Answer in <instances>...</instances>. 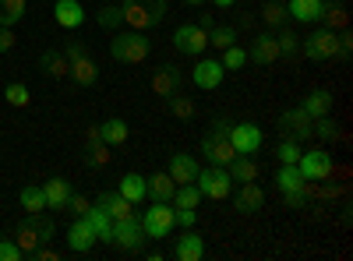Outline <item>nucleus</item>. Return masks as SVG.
Segmentation results:
<instances>
[{"label":"nucleus","mask_w":353,"mask_h":261,"mask_svg":"<svg viewBox=\"0 0 353 261\" xmlns=\"http://www.w3.org/2000/svg\"><path fill=\"white\" fill-rule=\"evenodd\" d=\"M149 50H152V43H149V36L145 32H121L113 43H110V53H113V61L117 64H141L145 56H149Z\"/></svg>","instance_id":"nucleus-1"},{"label":"nucleus","mask_w":353,"mask_h":261,"mask_svg":"<svg viewBox=\"0 0 353 261\" xmlns=\"http://www.w3.org/2000/svg\"><path fill=\"white\" fill-rule=\"evenodd\" d=\"M194 187L201 191V198L223 201V198H230V194H233V177L226 173V166H209V169H201V166H198Z\"/></svg>","instance_id":"nucleus-2"},{"label":"nucleus","mask_w":353,"mask_h":261,"mask_svg":"<svg viewBox=\"0 0 353 261\" xmlns=\"http://www.w3.org/2000/svg\"><path fill=\"white\" fill-rule=\"evenodd\" d=\"M301 50L307 61H336L339 56V32L332 28H318L307 39H301Z\"/></svg>","instance_id":"nucleus-3"},{"label":"nucleus","mask_w":353,"mask_h":261,"mask_svg":"<svg viewBox=\"0 0 353 261\" xmlns=\"http://www.w3.org/2000/svg\"><path fill=\"white\" fill-rule=\"evenodd\" d=\"M53 240V222L50 219H28V222H21L18 226V233H14V244L21 247V254L28 258V254H32L39 244H50Z\"/></svg>","instance_id":"nucleus-4"},{"label":"nucleus","mask_w":353,"mask_h":261,"mask_svg":"<svg viewBox=\"0 0 353 261\" xmlns=\"http://www.w3.org/2000/svg\"><path fill=\"white\" fill-rule=\"evenodd\" d=\"M173 50L176 53H188V56H201L209 50V28H201L198 21H188L173 32Z\"/></svg>","instance_id":"nucleus-5"},{"label":"nucleus","mask_w":353,"mask_h":261,"mask_svg":"<svg viewBox=\"0 0 353 261\" xmlns=\"http://www.w3.org/2000/svg\"><path fill=\"white\" fill-rule=\"evenodd\" d=\"M138 222H141V229H145V237H149V240H163V237H170V229L176 226V222H173L170 201H156V205L145 212Z\"/></svg>","instance_id":"nucleus-6"},{"label":"nucleus","mask_w":353,"mask_h":261,"mask_svg":"<svg viewBox=\"0 0 353 261\" xmlns=\"http://www.w3.org/2000/svg\"><path fill=\"white\" fill-rule=\"evenodd\" d=\"M145 240H149V237H145V229H141L138 216H134V219H124V222H113L110 244H117L121 251H141Z\"/></svg>","instance_id":"nucleus-7"},{"label":"nucleus","mask_w":353,"mask_h":261,"mask_svg":"<svg viewBox=\"0 0 353 261\" xmlns=\"http://www.w3.org/2000/svg\"><path fill=\"white\" fill-rule=\"evenodd\" d=\"M201 156L209 159L212 166H230L233 159H237V149L230 145V138H226V134L209 131V134L201 138Z\"/></svg>","instance_id":"nucleus-8"},{"label":"nucleus","mask_w":353,"mask_h":261,"mask_svg":"<svg viewBox=\"0 0 353 261\" xmlns=\"http://www.w3.org/2000/svg\"><path fill=\"white\" fill-rule=\"evenodd\" d=\"M279 127L293 141H307L311 138V127H314V117H311L304 106H293V109H286L283 117H279Z\"/></svg>","instance_id":"nucleus-9"},{"label":"nucleus","mask_w":353,"mask_h":261,"mask_svg":"<svg viewBox=\"0 0 353 261\" xmlns=\"http://www.w3.org/2000/svg\"><path fill=\"white\" fill-rule=\"evenodd\" d=\"M297 169L304 173V180H329L332 177V156L329 152H321V149H314V152H301V159H297Z\"/></svg>","instance_id":"nucleus-10"},{"label":"nucleus","mask_w":353,"mask_h":261,"mask_svg":"<svg viewBox=\"0 0 353 261\" xmlns=\"http://www.w3.org/2000/svg\"><path fill=\"white\" fill-rule=\"evenodd\" d=\"M248 61L254 67H269L279 61V43H276V32H258L248 46Z\"/></svg>","instance_id":"nucleus-11"},{"label":"nucleus","mask_w":353,"mask_h":261,"mask_svg":"<svg viewBox=\"0 0 353 261\" xmlns=\"http://www.w3.org/2000/svg\"><path fill=\"white\" fill-rule=\"evenodd\" d=\"M230 145L237 149V156H254L261 149V131L254 124H230Z\"/></svg>","instance_id":"nucleus-12"},{"label":"nucleus","mask_w":353,"mask_h":261,"mask_svg":"<svg viewBox=\"0 0 353 261\" xmlns=\"http://www.w3.org/2000/svg\"><path fill=\"white\" fill-rule=\"evenodd\" d=\"M223 78H226V67H223L219 61H198V64L191 67V81L198 85L201 92H212V89H219Z\"/></svg>","instance_id":"nucleus-13"},{"label":"nucleus","mask_w":353,"mask_h":261,"mask_svg":"<svg viewBox=\"0 0 353 261\" xmlns=\"http://www.w3.org/2000/svg\"><path fill=\"white\" fill-rule=\"evenodd\" d=\"M166 173L173 177L176 187H181V184H194V177H198V159H194L191 152H173Z\"/></svg>","instance_id":"nucleus-14"},{"label":"nucleus","mask_w":353,"mask_h":261,"mask_svg":"<svg viewBox=\"0 0 353 261\" xmlns=\"http://www.w3.org/2000/svg\"><path fill=\"white\" fill-rule=\"evenodd\" d=\"M92 244H96V229L88 226L85 216H78V219L71 222V229H68V247H71L74 254H85V251H92Z\"/></svg>","instance_id":"nucleus-15"},{"label":"nucleus","mask_w":353,"mask_h":261,"mask_svg":"<svg viewBox=\"0 0 353 261\" xmlns=\"http://www.w3.org/2000/svg\"><path fill=\"white\" fill-rule=\"evenodd\" d=\"M181 85H184V71L176 67V64H163V67L152 74V92L163 96V99H166L170 92H176Z\"/></svg>","instance_id":"nucleus-16"},{"label":"nucleus","mask_w":353,"mask_h":261,"mask_svg":"<svg viewBox=\"0 0 353 261\" xmlns=\"http://www.w3.org/2000/svg\"><path fill=\"white\" fill-rule=\"evenodd\" d=\"M173 258H176V261H201V258H205V237L194 233V226L188 229L184 237H176V244H173Z\"/></svg>","instance_id":"nucleus-17"},{"label":"nucleus","mask_w":353,"mask_h":261,"mask_svg":"<svg viewBox=\"0 0 353 261\" xmlns=\"http://www.w3.org/2000/svg\"><path fill=\"white\" fill-rule=\"evenodd\" d=\"M71 184L64 180V177H53V180H46L43 184V198H46V209H53V212H61V209H68V201H71Z\"/></svg>","instance_id":"nucleus-18"},{"label":"nucleus","mask_w":353,"mask_h":261,"mask_svg":"<svg viewBox=\"0 0 353 261\" xmlns=\"http://www.w3.org/2000/svg\"><path fill=\"white\" fill-rule=\"evenodd\" d=\"M99 201L106 205V212H110V219H113V222L134 219V201H128L121 191H103V194H99Z\"/></svg>","instance_id":"nucleus-19"},{"label":"nucleus","mask_w":353,"mask_h":261,"mask_svg":"<svg viewBox=\"0 0 353 261\" xmlns=\"http://www.w3.org/2000/svg\"><path fill=\"white\" fill-rule=\"evenodd\" d=\"M124 25H131L134 32H149V28H156V18L149 8H141L138 0H124Z\"/></svg>","instance_id":"nucleus-20"},{"label":"nucleus","mask_w":353,"mask_h":261,"mask_svg":"<svg viewBox=\"0 0 353 261\" xmlns=\"http://www.w3.org/2000/svg\"><path fill=\"white\" fill-rule=\"evenodd\" d=\"M53 18L61 28H78L85 21V8L78 4V0H57L53 4Z\"/></svg>","instance_id":"nucleus-21"},{"label":"nucleus","mask_w":353,"mask_h":261,"mask_svg":"<svg viewBox=\"0 0 353 261\" xmlns=\"http://www.w3.org/2000/svg\"><path fill=\"white\" fill-rule=\"evenodd\" d=\"M85 219H88V226L96 229V240H106V244H110V233H113V219H110V212H106V205H103V201H96V205H88Z\"/></svg>","instance_id":"nucleus-22"},{"label":"nucleus","mask_w":353,"mask_h":261,"mask_svg":"<svg viewBox=\"0 0 353 261\" xmlns=\"http://www.w3.org/2000/svg\"><path fill=\"white\" fill-rule=\"evenodd\" d=\"M71 81H78L81 85V89H88V85H96V78H99V67H96V61H92V56H74V61H71V74H68Z\"/></svg>","instance_id":"nucleus-23"},{"label":"nucleus","mask_w":353,"mask_h":261,"mask_svg":"<svg viewBox=\"0 0 353 261\" xmlns=\"http://www.w3.org/2000/svg\"><path fill=\"white\" fill-rule=\"evenodd\" d=\"M321 0H290L286 4V11H290V18L293 21H304V25H314L318 18H321Z\"/></svg>","instance_id":"nucleus-24"},{"label":"nucleus","mask_w":353,"mask_h":261,"mask_svg":"<svg viewBox=\"0 0 353 261\" xmlns=\"http://www.w3.org/2000/svg\"><path fill=\"white\" fill-rule=\"evenodd\" d=\"M301 106L311 113L314 121H318V117H329V113H332V92H329V89H311Z\"/></svg>","instance_id":"nucleus-25"},{"label":"nucleus","mask_w":353,"mask_h":261,"mask_svg":"<svg viewBox=\"0 0 353 261\" xmlns=\"http://www.w3.org/2000/svg\"><path fill=\"white\" fill-rule=\"evenodd\" d=\"M261 205H265V191H261L254 180L241 184V194H237V209H241L244 216H251V212H258Z\"/></svg>","instance_id":"nucleus-26"},{"label":"nucleus","mask_w":353,"mask_h":261,"mask_svg":"<svg viewBox=\"0 0 353 261\" xmlns=\"http://www.w3.org/2000/svg\"><path fill=\"white\" fill-rule=\"evenodd\" d=\"M258 18L265 21V28H269V32H276V28H283V25L290 21V11H286V4H279V0H269V4H261Z\"/></svg>","instance_id":"nucleus-27"},{"label":"nucleus","mask_w":353,"mask_h":261,"mask_svg":"<svg viewBox=\"0 0 353 261\" xmlns=\"http://www.w3.org/2000/svg\"><path fill=\"white\" fill-rule=\"evenodd\" d=\"M117 191H121L128 201H134V205H138L141 198H149V184H145L141 173H124V177H121V187H117Z\"/></svg>","instance_id":"nucleus-28"},{"label":"nucleus","mask_w":353,"mask_h":261,"mask_svg":"<svg viewBox=\"0 0 353 261\" xmlns=\"http://www.w3.org/2000/svg\"><path fill=\"white\" fill-rule=\"evenodd\" d=\"M39 64H43V71H46L50 78H68V74H71V61L64 56V50H46Z\"/></svg>","instance_id":"nucleus-29"},{"label":"nucleus","mask_w":353,"mask_h":261,"mask_svg":"<svg viewBox=\"0 0 353 261\" xmlns=\"http://www.w3.org/2000/svg\"><path fill=\"white\" fill-rule=\"evenodd\" d=\"M166 109L173 113V117H176V121H191V117H194V113H198V106H194V99H191V96H184L181 89H176V92H170V96H166Z\"/></svg>","instance_id":"nucleus-30"},{"label":"nucleus","mask_w":353,"mask_h":261,"mask_svg":"<svg viewBox=\"0 0 353 261\" xmlns=\"http://www.w3.org/2000/svg\"><path fill=\"white\" fill-rule=\"evenodd\" d=\"M145 184H149V198H152V201H173L176 184H173L170 173H156V177H145Z\"/></svg>","instance_id":"nucleus-31"},{"label":"nucleus","mask_w":353,"mask_h":261,"mask_svg":"<svg viewBox=\"0 0 353 261\" xmlns=\"http://www.w3.org/2000/svg\"><path fill=\"white\" fill-rule=\"evenodd\" d=\"M226 173H230V177L233 180H241V184H248V180H258V163L251 159V156H237V159H233L230 166H226Z\"/></svg>","instance_id":"nucleus-32"},{"label":"nucleus","mask_w":353,"mask_h":261,"mask_svg":"<svg viewBox=\"0 0 353 261\" xmlns=\"http://www.w3.org/2000/svg\"><path fill=\"white\" fill-rule=\"evenodd\" d=\"M276 187H279L283 194L304 191V173H301L297 166H279V173H276Z\"/></svg>","instance_id":"nucleus-33"},{"label":"nucleus","mask_w":353,"mask_h":261,"mask_svg":"<svg viewBox=\"0 0 353 261\" xmlns=\"http://www.w3.org/2000/svg\"><path fill=\"white\" fill-rule=\"evenodd\" d=\"M318 21H325V28H332V32H343V28H350V14H346V8L339 4H325L321 8V18Z\"/></svg>","instance_id":"nucleus-34"},{"label":"nucleus","mask_w":353,"mask_h":261,"mask_svg":"<svg viewBox=\"0 0 353 261\" xmlns=\"http://www.w3.org/2000/svg\"><path fill=\"white\" fill-rule=\"evenodd\" d=\"M18 201H21V209H25L28 216H43V209H46V198H43V187H36V184H28V187H21Z\"/></svg>","instance_id":"nucleus-35"},{"label":"nucleus","mask_w":353,"mask_h":261,"mask_svg":"<svg viewBox=\"0 0 353 261\" xmlns=\"http://www.w3.org/2000/svg\"><path fill=\"white\" fill-rule=\"evenodd\" d=\"M99 127H103V141H106V145H124L128 134H131V131H128V121H121V117H110V121L99 124Z\"/></svg>","instance_id":"nucleus-36"},{"label":"nucleus","mask_w":353,"mask_h":261,"mask_svg":"<svg viewBox=\"0 0 353 261\" xmlns=\"http://www.w3.org/2000/svg\"><path fill=\"white\" fill-rule=\"evenodd\" d=\"M198 201H201V191H198L194 184H181V187L173 191L170 205H173V209H198Z\"/></svg>","instance_id":"nucleus-37"},{"label":"nucleus","mask_w":353,"mask_h":261,"mask_svg":"<svg viewBox=\"0 0 353 261\" xmlns=\"http://www.w3.org/2000/svg\"><path fill=\"white\" fill-rule=\"evenodd\" d=\"M233 43H237V28H233V25H212L209 28V46H216L219 53L226 46H233Z\"/></svg>","instance_id":"nucleus-38"},{"label":"nucleus","mask_w":353,"mask_h":261,"mask_svg":"<svg viewBox=\"0 0 353 261\" xmlns=\"http://www.w3.org/2000/svg\"><path fill=\"white\" fill-rule=\"evenodd\" d=\"M276 43H279V56H297L301 53V36L293 28H276Z\"/></svg>","instance_id":"nucleus-39"},{"label":"nucleus","mask_w":353,"mask_h":261,"mask_svg":"<svg viewBox=\"0 0 353 261\" xmlns=\"http://www.w3.org/2000/svg\"><path fill=\"white\" fill-rule=\"evenodd\" d=\"M21 18H25V0H0V25L11 28Z\"/></svg>","instance_id":"nucleus-40"},{"label":"nucleus","mask_w":353,"mask_h":261,"mask_svg":"<svg viewBox=\"0 0 353 261\" xmlns=\"http://www.w3.org/2000/svg\"><path fill=\"white\" fill-rule=\"evenodd\" d=\"M301 141H293V138H286V141H279L276 145V159L283 163V166H297V159H301Z\"/></svg>","instance_id":"nucleus-41"},{"label":"nucleus","mask_w":353,"mask_h":261,"mask_svg":"<svg viewBox=\"0 0 353 261\" xmlns=\"http://www.w3.org/2000/svg\"><path fill=\"white\" fill-rule=\"evenodd\" d=\"M96 25L103 28H117V25H124V8L121 4H103L99 14H96Z\"/></svg>","instance_id":"nucleus-42"},{"label":"nucleus","mask_w":353,"mask_h":261,"mask_svg":"<svg viewBox=\"0 0 353 261\" xmlns=\"http://www.w3.org/2000/svg\"><path fill=\"white\" fill-rule=\"evenodd\" d=\"M219 64H223L226 71H241V67L248 64V50H244V46H237V43H233V46H226Z\"/></svg>","instance_id":"nucleus-43"},{"label":"nucleus","mask_w":353,"mask_h":261,"mask_svg":"<svg viewBox=\"0 0 353 261\" xmlns=\"http://www.w3.org/2000/svg\"><path fill=\"white\" fill-rule=\"evenodd\" d=\"M110 159H113V152H110V145L106 141H99V145H88V149H85V163L88 166H110Z\"/></svg>","instance_id":"nucleus-44"},{"label":"nucleus","mask_w":353,"mask_h":261,"mask_svg":"<svg viewBox=\"0 0 353 261\" xmlns=\"http://www.w3.org/2000/svg\"><path fill=\"white\" fill-rule=\"evenodd\" d=\"M4 99H8V106H14V109H25L28 103H32V96H28V89H25L21 81H11V85H8Z\"/></svg>","instance_id":"nucleus-45"},{"label":"nucleus","mask_w":353,"mask_h":261,"mask_svg":"<svg viewBox=\"0 0 353 261\" xmlns=\"http://www.w3.org/2000/svg\"><path fill=\"white\" fill-rule=\"evenodd\" d=\"M311 138H321V141H336L339 138V127L329 121V117H318L314 127H311Z\"/></svg>","instance_id":"nucleus-46"},{"label":"nucleus","mask_w":353,"mask_h":261,"mask_svg":"<svg viewBox=\"0 0 353 261\" xmlns=\"http://www.w3.org/2000/svg\"><path fill=\"white\" fill-rule=\"evenodd\" d=\"M138 4L152 11V18H156V25H159V21H163V18L170 14V0H138Z\"/></svg>","instance_id":"nucleus-47"},{"label":"nucleus","mask_w":353,"mask_h":261,"mask_svg":"<svg viewBox=\"0 0 353 261\" xmlns=\"http://www.w3.org/2000/svg\"><path fill=\"white\" fill-rule=\"evenodd\" d=\"M173 222L184 226V229H191V226L198 222V209H173Z\"/></svg>","instance_id":"nucleus-48"},{"label":"nucleus","mask_w":353,"mask_h":261,"mask_svg":"<svg viewBox=\"0 0 353 261\" xmlns=\"http://www.w3.org/2000/svg\"><path fill=\"white\" fill-rule=\"evenodd\" d=\"M21 247L14 240H0V261H21Z\"/></svg>","instance_id":"nucleus-49"},{"label":"nucleus","mask_w":353,"mask_h":261,"mask_svg":"<svg viewBox=\"0 0 353 261\" xmlns=\"http://www.w3.org/2000/svg\"><path fill=\"white\" fill-rule=\"evenodd\" d=\"M88 205H92L88 198H81V194H71V201H68V212H74V219H78V216H85V212H88Z\"/></svg>","instance_id":"nucleus-50"},{"label":"nucleus","mask_w":353,"mask_h":261,"mask_svg":"<svg viewBox=\"0 0 353 261\" xmlns=\"http://www.w3.org/2000/svg\"><path fill=\"white\" fill-rule=\"evenodd\" d=\"M61 50H64L68 61H74V56H85V53H88V46H85V43H78V39H68Z\"/></svg>","instance_id":"nucleus-51"},{"label":"nucleus","mask_w":353,"mask_h":261,"mask_svg":"<svg viewBox=\"0 0 353 261\" xmlns=\"http://www.w3.org/2000/svg\"><path fill=\"white\" fill-rule=\"evenodd\" d=\"M28 258H36V261H61V251H53V247H43V244H39Z\"/></svg>","instance_id":"nucleus-52"},{"label":"nucleus","mask_w":353,"mask_h":261,"mask_svg":"<svg viewBox=\"0 0 353 261\" xmlns=\"http://www.w3.org/2000/svg\"><path fill=\"white\" fill-rule=\"evenodd\" d=\"M8 50H14V32L0 25V53H8Z\"/></svg>","instance_id":"nucleus-53"},{"label":"nucleus","mask_w":353,"mask_h":261,"mask_svg":"<svg viewBox=\"0 0 353 261\" xmlns=\"http://www.w3.org/2000/svg\"><path fill=\"white\" fill-rule=\"evenodd\" d=\"M99 141H103V127H99V124L85 127V149H88V145H99Z\"/></svg>","instance_id":"nucleus-54"},{"label":"nucleus","mask_w":353,"mask_h":261,"mask_svg":"<svg viewBox=\"0 0 353 261\" xmlns=\"http://www.w3.org/2000/svg\"><path fill=\"white\" fill-rule=\"evenodd\" d=\"M212 4H216V8H233L237 0H212Z\"/></svg>","instance_id":"nucleus-55"},{"label":"nucleus","mask_w":353,"mask_h":261,"mask_svg":"<svg viewBox=\"0 0 353 261\" xmlns=\"http://www.w3.org/2000/svg\"><path fill=\"white\" fill-rule=\"evenodd\" d=\"M184 4H188V8H201V4H205V0H184Z\"/></svg>","instance_id":"nucleus-56"}]
</instances>
